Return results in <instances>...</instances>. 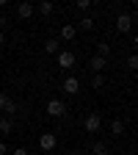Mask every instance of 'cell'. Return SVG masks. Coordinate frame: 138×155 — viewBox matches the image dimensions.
Segmentation results:
<instances>
[{"label":"cell","mask_w":138,"mask_h":155,"mask_svg":"<svg viewBox=\"0 0 138 155\" xmlns=\"http://www.w3.org/2000/svg\"><path fill=\"white\" fill-rule=\"evenodd\" d=\"M55 144H58V136H55V133H42V139H39V147H42L44 152L55 150Z\"/></svg>","instance_id":"277c9868"},{"label":"cell","mask_w":138,"mask_h":155,"mask_svg":"<svg viewBox=\"0 0 138 155\" xmlns=\"http://www.w3.org/2000/svg\"><path fill=\"white\" fill-rule=\"evenodd\" d=\"M11 127H14V119H8V116H0V133L8 136V133H11Z\"/></svg>","instance_id":"8fae6325"},{"label":"cell","mask_w":138,"mask_h":155,"mask_svg":"<svg viewBox=\"0 0 138 155\" xmlns=\"http://www.w3.org/2000/svg\"><path fill=\"white\" fill-rule=\"evenodd\" d=\"M44 53L58 55V39H47V42H44Z\"/></svg>","instance_id":"7c38bea8"},{"label":"cell","mask_w":138,"mask_h":155,"mask_svg":"<svg viewBox=\"0 0 138 155\" xmlns=\"http://www.w3.org/2000/svg\"><path fill=\"white\" fill-rule=\"evenodd\" d=\"M61 89H64L66 94H77V91H80V81H77V78H66Z\"/></svg>","instance_id":"52a82bcc"},{"label":"cell","mask_w":138,"mask_h":155,"mask_svg":"<svg viewBox=\"0 0 138 155\" xmlns=\"http://www.w3.org/2000/svg\"><path fill=\"white\" fill-rule=\"evenodd\" d=\"M133 22H135L133 11H119V14H116V31H119V33H130Z\"/></svg>","instance_id":"6da1fadb"},{"label":"cell","mask_w":138,"mask_h":155,"mask_svg":"<svg viewBox=\"0 0 138 155\" xmlns=\"http://www.w3.org/2000/svg\"><path fill=\"white\" fill-rule=\"evenodd\" d=\"M83 127H86V133H97V130L102 127V116L97 114V111H91L86 119H83Z\"/></svg>","instance_id":"7a4b0ae2"},{"label":"cell","mask_w":138,"mask_h":155,"mask_svg":"<svg viewBox=\"0 0 138 155\" xmlns=\"http://www.w3.org/2000/svg\"><path fill=\"white\" fill-rule=\"evenodd\" d=\"M6 152H8V147H6L3 141H0V155H6Z\"/></svg>","instance_id":"cb8c5ba5"},{"label":"cell","mask_w":138,"mask_h":155,"mask_svg":"<svg viewBox=\"0 0 138 155\" xmlns=\"http://www.w3.org/2000/svg\"><path fill=\"white\" fill-rule=\"evenodd\" d=\"M11 155H30V152H28V150H25V147H17V150H14V152H11Z\"/></svg>","instance_id":"603a6c76"},{"label":"cell","mask_w":138,"mask_h":155,"mask_svg":"<svg viewBox=\"0 0 138 155\" xmlns=\"http://www.w3.org/2000/svg\"><path fill=\"white\" fill-rule=\"evenodd\" d=\"M102 86H105V78H102V75H94V78H91V89H97V91H100Z\"/></svg>","instance_id":"e0dca14e"},{"label":"cell","mask_w":138,"mask_h":155,"mask_svg":"<svg viewBox=\"0 0 138 155\" xmlns=\"http://www.w3.org/2000/svg\"><path fill=\"white\" fill-rule=\"evenodd\" d=\"M66 155H80V152H77V150H72V152H66Z\"/></svg>","instance_id":"d4e9b609"},{"label":"cell","mask_w":138,"mask_h":155,"mask_svg":"<svg viewBox=\"0 0 138 155\" xmlns=\"http://www.w3.org/2000/svg\"><path fill=\"white\" fill-rule=\"evenodd\" d=\"M6 28H11V17H6V14H0V33H3Z\"/></svg>","instance_id":"ac0fdd59"},{"label":"cell","mask_w":138,"mask_h":155,"mask_svg":"<svg viewBox=\"0 0 138 155\" xmlns=\"http://www.w3.org/2000/svg\"><path fill=\"white\" fill-rule=\"evenodd\" d=\"M8 100H11V97H8L6 91H0V111H3V108H6V103H8Z\"/></svg>","instance_id":"44dd1931"},{"label":"cell","mask_w":138,"mask_h":155,"mask_svg":"<svg viewBox=\"0 0 138 155\" xmlns=\"http://www.w3.org/2000/svg\"><path fill=\"white\" fill-rule=\"evenodd\" d=\"M97 55L108 58V55H111V45H108V42H100V45H97Z\"/></svg>","instance_id":"9a60e30c"},{"label":"cell","mask_w":138,"mask_h":155,"mask_svg":"<svg viewBox=\"0 0 138 155\" xmlns=\"http://www.w3.org/2000/svg\"><path fill=\"white\" fill-rule=\"evenodd\" d=\"M111 130H113L116 136H122V133H124V122H122V119H113V122H111Z\"/></svg>","instance_id":"2e32d148"},{"label":"cell","mask_w":138,"mask_h":155,"mask_svg":"<svg viewBox=\"0 0 138 155\" xmlns=\"http://www.w3.org/2000/svg\"><path fill=\"white\" fill-rule=\"evenodd\" d=\"M75 61H77V55L72 50H58V67H61V69H72Z\"/></svg>","instance_id":"3957f363"},{"label":"cell","mask_w":138,"mask_h":155,"mask_svg":"<svg viewBox=\"0 0 138 155\" xmlns=\"http://www.w3.org/2000/svg\"><path fill=\"white\" fill-rule=\"evenodd\" d=\"M47 114L50 116H64L66 114V103L64 100H50L47 103Z\"/></svg>","instance_id":"5b68a950"},{"label":"cell","mask_w":138,"mask_h":155,"mask_svg":"<svg viewBox=\"0 0 138 155\" xmlns=\"http://www.w3.org/2000/svg\"><path fill=\"white\" fill-rule=\"evenodd\" d=\"M75 36H77V28L75 25H64L61 28V39H64V42H72Z\"/></svg>","instance_id":"9c48e42d"},{"label":"cell","mask_w":138,"mask_h":155,"mask_svg":"<svg viewBox=\"0 0 138 155\" xmlns=\"http://www.w3.org/2000/svg\"><path fill=\"white\" fill-rule=\"evenodd\" d=\"M3 42H6V36H3V33H0V45H3Z\"/></svg>","instance_id":"484cf974"},{"label":"cell","mask_w":138,"mask_h":155,"mask_svg":"<svg viewBox=\"0 0 138 155\" xmlns=\"http://www.w3.org/2000/svg\"><path fill=\"white\" fill-rule=\"evenodd\" d=\"M17 17H19V19H30V17H33V6H30V3H19V6H17Z\"/></svg>","instance_id":"ba28073f"},{"label":"cell","mask_w":138,"mask_h":155,"mask_svg":"<svg viewBox=\"0 0 138 155\" xmlns=\"http://www.w3.org/2000/svg\"><path fill=\"white\" fill-rule=\"evenodd\" d=\"M105 67H108V58H102V55H94L91 61H88V69H91L94 75H102Z\"/></svg>","instance_id":"8992f818"},{"label":"cell","mask_w":138,"mask_h":155,"mask_svg":"<svg viewBox=\"0 0 138 155\" xmlns=\"http://www.w3.org/2000/svg\"><path fill=\"white\" fill-rule=\"evenodd\" d=\"M77 25H80L83 31H94V19L91 17H80V19H77Z\"/></svg>","instance_id":"4fadbf2b"},{"label":"cell","mask_w":138,"mask_h":155,"mask_svg":"<svg viewBox=\"0 0 138 155\" xmlns=\"http://www.w3.org/2000/svg\"><path fill=\"white\" fill-rule=\"evenodd\" d=\"M94 155H111L108 144H105V141H97V144H94Z\"/></svg>","instance_id":"5bb4252c"},{"label":"cell","mask_w":138,"mask_h":155,"mask_svg":"<svg viewBox=\"0 0 138 155\" xmlns=\"http://www.w3.org/2000/svg\"><path fill=\"white\" fill-rule=\"evenodd\" d=\"M88 6H91L88 0H77V8H80V11H88Z\"/></svg>","instance_id":"7402d4cb"},{"label":"cell","mask_w":138,"mask_h":155,"mask_svg":"<svg viewBox=\"0 0 138 155\" xmlns=\"http://www.w3.org/2000/svg\"><path fill=\"white\" fill-rule=\"evenodd\" d=\"M36 11H39V14H42V17H50V14L55 11V6L50 3V0H44V3H39V6H36Z\"/></svg>","instance_id":"30bf717a"},{"label":"cell","mask_w":138,"mask_h":155,"mask_svg":"<svg viewBox=\"0 0 138 155\" xmlns=\"http://www.w3.org/2000/svg\"><path fill=\"white\" fill-rule=\"evenodd\" d=\"M127 69H138V58L135 55H127Z\"/></svg>","instance_id":"d6986e66"},{"label":"cell","mask_w":138,"mask_h":155,"mask_svg":"<svg viewBox=\"0 0 138 155\" xmlns=\"http://www.w3.org/2000/svg\"><path fill=\"white\" fill-rule=\"evenodd\" d=\"M17 108H19V105H17V103H14V100H8V103H6V108H3V111H8V114H11V116H14V111H17Z\"/></svg>","instance_id":"ffe728a7"}]
</instances>
